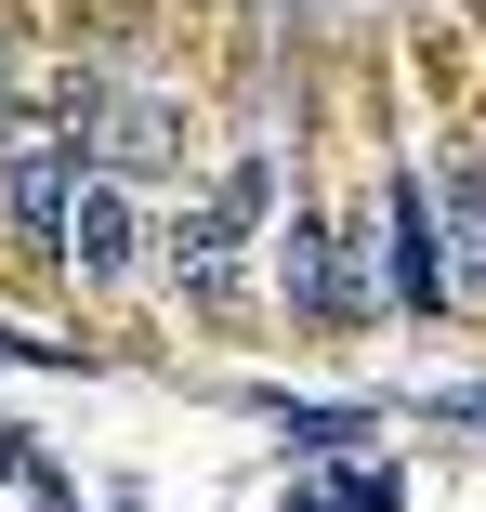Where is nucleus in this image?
<instances>
[{
    "label": "nucleus",
    "mask_w": 486,
    "mask_h": 512,
    "mask_svg": "<svg viewBox=\"0 0 486 512\" xmlns=\"http://www.w3.org/2000/svg\"><path fill=\"white\" fill-rule=\"evenodd\" d=\"M263 211H276V158H237L198 211L171 224V276L198 289V302H237V276H250V237H263Z\"/></svg>",
    "instance_id": "1"
},
{
    "label": "nucleus",
    "mask_w": 486,
    "mask_h": 512,
    "mask_svg": "<svg viewBox=\"0 0 486 512\" xmlns=\"http://www.w3.org/2000/svg\"><path fill=\"white\" fill-rule=\"evenodd\" d=\"M355 237H368V302H408V316H434V302H447V250H434L421 184H395V197H381Z\"/></svg>",
    "instance_id": "2"
},
{
    "label": "nucleus",
    "mask_w": 486,
    "mask_h": 512,
    "mask_svg": "<svg viewBox=\"0 0 486 512\" xmlns=\"http://www.w3.org/2000/svg\"><path fill=\"white\" fill-rule=\"evenodd\" d=\"M0 158H14V224L27 237H66V197H79V119H14L0 132Z\"/></svg>",
    "instance_id": "3"
},
{
    "label": "nucleus",
    "mask_w": 486,
    "mask_h": 512,
    "mask_svg": "<svg viewBox=\"0 0 486 512\" xmlns=\"http://www.w3.org/2000/svg\"><path fill=\"white\" fill-rule=\"evenodd\" d=\"M289 302H303L316 329H342V316H368V276L342 263V224H303V211H289Z\"/></svg>",
    "instance_id": "4"
},
{
    "label": "nucleus",
    "mask_w": 486,
    "mask_h": 512,
    "mask_svg": "<svg viewBox=\"0 0 486 512\" xmlns=\"http://www.w3.org/2000/svg\"><path fill=\"white\" fill-rule=\"evenodd\" d=\"M53 250H66L79 276H119V263H132V197H119V184H79V197H66V237H53Z\"/></svg>",
    "instance_id": "5"
},
{
    "label": "nucleus",
    "mask_w": 486,
    "mask_h": 512,
    "mask_svg": "<svg viewBox=\"0 0 486 512\" xmlns=\"http://www.w3.org/2000/svg\"><path fill=\"white\" fill-rule=\"evenodd\" d=\"M447 237H460V263L486 276V158H460V171H447Z\"/></svg>",
    "instance_id": "6"
},
{
    "label": "nucleus",
    "mask_w": 486,
    "mask_h": 512,
    "mask_svg": "<svg viewBox=\"0 0 486 512\" xmlns=\"http://www.w3.org/2000/svg\"><path fill=\"white\" fill-rule=\"evenodd\" d=\"M368 421H355V407H289V447H355Z\"/></svg>",
    "instance_id": "7"
},
{
    "label": "nucleus",
    "mask_w": 486,
    "mask_h": 512,
    "mask_svg": "<svg viewBox=\"0 0 486 512\" xmlns=\"http://www.w3.org/2000/svg\"><path fill=\"white\" fill-rule=\"evenodd\" d=\"M316 512H395V473H342V486H316Z\"/></svg>",
    "instance_id": "8"
},
{
    "label": "nucleus",
    "mask_w": 486,
    "mask_h": 512,
    "mask_svg": "<svg viewBox=\"0 0 486 512\" xmlns=\"http://www.w3.org/2000/svg\"><path fill=\"white\" fill-rule=\"evenodd\" d=\"M106 145H119V158H158L171 132H158V106H106Z\"/></svg>",
    "instance_id": "9"
},
{
    "label": "nucleus",
    "mask_w": 486,
    "mask_h": 512,
    "mask_svg": "<svg viewBox=\"0 0 486 512\" xmlns=\"http://www.w3.org/2000/svg\"><path fill=\"white\" fill-rule=\"evenodd\" d=\"M447 421H486V394H447Z\"/></svg>",
    "instance_id": "10"
}]
</instances>
